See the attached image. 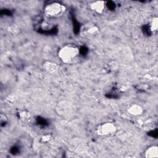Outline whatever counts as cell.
<instances>
[{
	"instance_id": "cell-1",
	"label": "cell",
	"mask_w": 158,
	"mask_h": 158,
	"mask_svg": "<svg viewBox=\"0 0 158 158\" xmlns=\"http://www.w3.org/2000/svg\"><path fill=\"white\" fill-rule=\"evenodd\" d=\"M79 50L78 48L73 45H66L58 52V56L59 59L64 63H70L73 61L78 56Z\"/></svg>"
},
{
	"instance_id": "cell-2",
	"label": "cell",
	"mask_w": 158,
	"mask_h": 158,
	"mask_svg": "<svg viewBox=\"0 0 158 158\" xmlns=\"http://www.w3.org/2000/svg\"><path fill=\"white\" fill-rule=\"evenodd\" d=\"M65 6L57 2L49 4L44 8L45 14L49 17H59L65 12Z\"/></svg>"
},
{
	"instance_id": "cell-3",
	"label": "cell",
	"mask_w": 158,
	"mask_h": 158,
	"mask_svg": "<svg viewBox=\"0 0 158 158\" xmlns=\"http://www.w3.org/2000/svg\"><path fill=\"white\" fill-rule=\"evenodd\" d=\"M117 128L111 122H106L101 124L97 128V133L101 136H109L115 133Z\"/></svg>"
},
{
	"instance_id": "cell-4",
	"label": "cell",
	"mask_w": 158,
	"mask_h": 158,
	"mask_svg": "<svg viewBox=\"0 0 158 158\" xmlns=\"http://www.w3.org/2000/svg\"><path fill=\"white\" fill-rule=\"evenodd\" d=\"M43 67L46 72L51 74L56 73L59 69V67L56 63L50 61L44 62L43 64Z\"/></svg>"
},
{
	"instance_id": "cell-5",
	"label": "cell",
	"mask_w": 158,
	"mask_h": 158,
	"mask_svg": "<svg viewBox=\"0 0 158 158\" xmlns=\"http://www.w3.org/2000/svg\"><path fill=\"white\" fill-rule=\"evenodd\" d=\"M106 6V2L102 1H96L92 2L90 5V7L91 9L94 12L98 14H101L104 10Z\"/></svg>"
},
{
	"instance_id": "cell-6",
	"label": "cell",
	"mask_w": 158,
	"mask_h": 158,
	"mask_svg": "<svg viewBox=\"0 0 158 158\" xmlns=\"http://www.w3.org/2000/svg\"><path fill=\"white\" fill-rule=\"evenodd\" d=\"M143 112V107L140 105L137 104H132L128 109V112L130 115H134V116L139 115L142 114Z\"/></svg>"
},
{
	"instance_id": "cell-7",
	"label": "cell",
	"mask_w": 158,
	"mask_h": 158,
	"mask_svg": "<svg viewBox=\"0 0 158 158\" xmlns=\"http://www.w3.org/2000/svg\"><path fill=\"white\" fill-rule=\"evenodd\" d=\"M145 157L147 158H156L158 157V148L156 146L149 147L144 152Z\"/></svg>"
},
{
	"instance_id": "cell-8",
	"label": "cell",
	"mask_w": 158,
	"mask_h": 158,
	"mask_svg": "<svg viewBox=\"0 0 158 158\" xmlns=\"http://www.w3.org/2000/svg\"><path fill=\"white\" fill-rule=\"evenodd\" d=\"M58 110L59 112L62 114H65L67 112L69 111V109H70V107L69 106V103H67L65 101H64L61 103H59V106H58Z\"/></svg>"
},
{
	"instance_id": "cell-9",
	"label": "cell",
	"mask_w": 158,
	"mask_h": 158,
	"mask_svg": "<svg viewBox=\"0 0 158 158\" xmlns=\"http://www.w3.org/2000/svg\"><path fill=\"white\" fill-rule=\"evenodd\" d=\"M85 31L87 33L91 35V34L95 33L98 31V28L96 26H92V27H89V28H86V30Z\"/></svg>"
},
{
	"instance_id": "cell-10",
	"label": "cell",
	"mask_w": 158,
	"mask_h": 158,
	"mask_svg": "<svg viewBox=\"0 0 158 158\" xmlns=\"http://www.w3.org/2000/svg\"><path fill=\"white\" fill-rule=\"evenodd\" d=\"M157 19L154 18L153 20L152 21L151 25V29L152 31H155L157 28Z\"/></svg>"
},
{
	"instance_id": "cell-11",
	"label": "cell",
	"mask_w": 158,
	"mask_h": 158,
	"mask_svg": "<svg viewBox=\"0 0 158 158\" xmlns=\"http://www.w3.org/2000/svg\"><path fill=\"white\" fill-rule=\"evenodd\" d=\"M20 116L21 119H22V120H26V119H28V118L30 117V114H29V113L23 111V112H22L20 113Z\"/></svg>"
},
{
	"instance_id": "cell-12",
	"label": "cell",
	"mask_w": 158,
	"mask_h": 158,
	"mask_svg": "<svg viewBox=\"0 0 158 158\" xmlns=\"http://www.w3.org/2000/svg\"><path fill=\"white\" fill-rule=\"evenodd\" d=\"M50 139V135H44L43 136H42L41 138V141L43 142H48L49 140Z\"/></svg>"
}]
</instances>
